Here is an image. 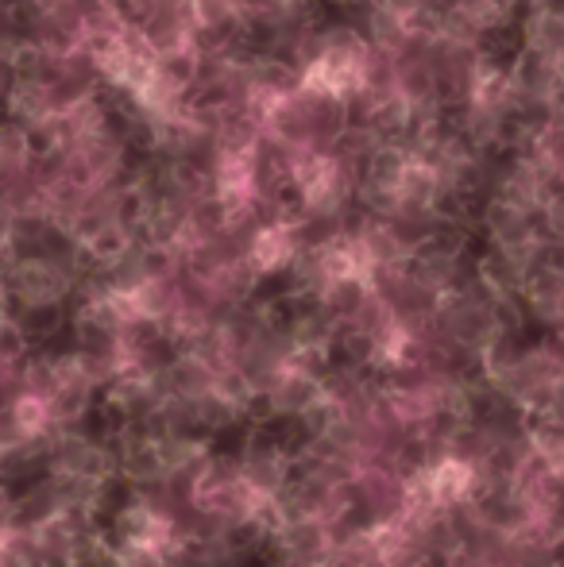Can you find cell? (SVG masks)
<instances>
[{
  "label": "cell",
  "mask_w": 564,
  "mask_h": 567,
  "mask_svg": "<svg viewBox=\"0 0 564 567\" xmlns=\"http://www.w3.org/2000/svg\"><path fill=\"white\" fill-rule=\"evenodd\" d=\"M356 82H360V66H356L348 54H325V59L317 62V66L309 70V78H306L309 90H321V93H329V97L348 93Z\"/></svg>",
  "instance_id": "cell-1"
}]
</instances>
